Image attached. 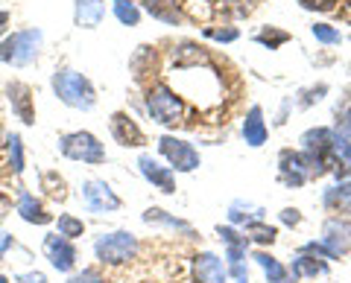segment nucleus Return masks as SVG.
I'll return each mask as SVG.
<instances>
[{"mask_svg":"<svg viewBox=\"0 0 351 283\" xmlns=\"http://www.w3.org/2000/svg\"><path fill=\"white\" fill-rule=\"evenodd\" d=\"M53 94H56V100L64 103L68 108H76V111H91L97 105V91L91 79H88L85 73L80 70H71V68H62L53 73Z\"/></svg>","mask_w":351,"mask_h":283,"instance_id":"f257e3e1","label":"nucleus"},{"mask_svg":"<svg viewBox=\"0 0 351 283\" xmlns=\"http://www.w3.org/2000/svg\"><path fill=\"white\" fill-rule=\"evenodd\" d=\"M41 29H21V32H12L9 38L0 41V62L3 64H12V68H27L38 59L41 53Z\"/></svg>","mask_w":351,"mask_h":283,"instance_id":"f03ea898","label":"nucleus"},{"mask_svg":"<svg viewBox=\"0 0 351 283\" xmlns=\"http://www.w3.org/2000/svg\"><path fill=\"white\" fill-rule=\"evenodd\" d=\"M147 111L161 126H179L182 117H184V103H182V96L170 88V85L156 82L147 91Z\"/></svg>","mask_w":351,"mask_h":283,"instance_id":"7ed1b4c3","label":"nucleus"},{"mask_svg":"<svg viewBox=\"0 0 351 283\" xmlns=\"http://www.w3.org/2000/svg\"><path fill=\"white\" fill-rule=\"evenodd\" d=\"M94 254L103 266H123L138 254V237L129 231H112L103 234L94 243Z\"/></svg>","mask_w":351,"mask_h":283,"instance_id":"20e7f679","label":"nucleus"},{"mask_svg":"<svg viewBox=\"0 0 351 283\" xmlns=\"http://www.w3.org/2000/svg\"><path fill=\"white\" fill-rule=\"evenodd\" d=\"M59 152L71 161H82V164H103L106 149L91 132H71L59 137Z\"/></svg>","mask_w":351,"mask_h":283,"instance_id":"39448f33","label":"nucleus"},{"mask_svg":"<svg viewBox=\"0 0 351 283\" xmlns=\"http://www.w3.org/2000/svg\"><path fill=\"white\" fill-rule=\"evenodd\" d=\"M158 152L167 158L173 172H193L199 167V152L193 149V144H188V140H182V137L164 135L158 140Z\"/></svg>","mask_w":351,"mask_h":283,"instance_id":"423d86ee","label":"nucleus"},{"mask_svg":"<svg viewBox=\"0 0 351 283\" xmlns=\"http://www.w3.org/2000/svg\"><path fill=\"white\" fill-rule=\"evenodd\" d=\"M82 202L91 213H114V211H120V204H123L120 196L100 178H88L82 184Z\"/></svg>","mask_w":351,"mask_h":283,"instance_id":"0eeeda50","label":"nucleus"},{"mask_svg":"<svg viewBox=\"0 0 351 283\" xmlns=\"http://www.w3.org/2000/svg\"><path fill=\"white\" fill-rule=\"evenodd\" d=\"M278 178H281V184H287V187H302V184H307L313 178L304 152H293V149L281 152L278 155Z\"/></svg>","mask_w":351,"mask_h":283,"instance_id":"6e6552de","label":"nucleus"},{"mask_svg":"<svg viewBox=\"0 0 351 283\" xmlns=\"http://www.w3.org/2000/svg\"><path fill=\"white\" fill-rule=\"evenodd\" d=\"M322 243L325 248L334 254V260L339 254L351 252V219H343V216H331L322 225Z\"/></svg>","mask_w":351,"mask_h":283,"instance_id":"1a4fd4ad","label":"nucleus"},{"mask_svg":"<svg viewBox=\"0 0 351 283\" xmlns=\"http://www.w3.org/2000/svg\"><path fill=\"white\" fill-rule=\"evenodd\" d=\"M44 254H47L50 266L56 271H71L76 266V248H73V239H64L59 234H50L44 237Z\"/></svg>","mask_w":351,"mask_h":283,"instance_id":"9d476101","label":"nucleus"},{"mask_svg":"<svg viewBox=\"0 0 351 283\" xmlns=\"http://www.w3.org/2000/svg\"><path fill=\"white\" fill-rule=\"evenodd\" d=\"M6 96H9V105H12V114L21 120V123L32 126L36 123V103H32V91L27 82H9L6 85Z\"/></svg>","mask_w":351,"mask_h":283,"instance_id":"9b49d317","label":"nucleus"},{"mask_svg":"<svg viewBox=\"0 0 351 283\" xmlns=\"http://www.w3.org/2000/svg\"><path fill=\"white\" fill-rule=\"evenodd\" d=\"M138 167H141V176H144L156 190L176 193V176H173V170L164 167L161 161H156L152 155H141L138 158Z\"/></svg>","mask_w":351,"mask_h":283,"instance_id":"f8f14e48","label":"nucleus"},{"mask_svg":"<svg viewBox=\"0 0 351 283\" xmlns=\"http://www.w3.org/2000/svg\"><path fill=\"white\" fill-rule=\"evenodd\" d=\"M108 132L120 146H144V132L126 111H114L108 120Z\"/></svg>","mask_w":351,"mask_h":283,"instance_id":"ddd939ff","label":"nucleus"},{"mask_svg":"<svg viewBox=\"0 0 351 283\" xmlns=\"http://www.w3.org/2000/svg\"><path fill=\"white\" fill-rule=\"evenodd\" d=\"M193 278L196 283H226L228 280V266L211 252H202L193 257Z\"/></svg>","mask_w":351,"mask_h":283,"instance_id":"4468645a","label":"nucleus"},{"mask_svg":"<svg viewBox=\"0 0 351 283\" xmlns=\"http://www.w3.org/2000/svg\"><path fill=\"white\" fill-rule=\"evenodd\" d=\"M103 18H106V3L103 0H76L73 3V24L80 29L100 27Z\"/></svg>","mask_w":351,"mask_h":283,"instance_id":"2eb2a0df","label":"nucleus"},{"mask_svg":"<svg viewBox=\"0 0 351 283\" xmlns=\"http://www.w3.org/2000/svg\"><path fill=\"white\" fill-rule=\"evenodd\" d=\"M267 137H269V129H267V123H263L261 105H252L246 111V120H243V140L249 146L258 149V146L267 144Z\"/></svg>","mask_w":351,"mask_h":283,"instance_id":"dca6fc26","label":"nucleus"},{"mask_svg":"<svg viewBox=\"0 0 351 283\" xmlns=\"http://www.w3.org/2000/svg\"><path fill=\"white\" fill-rule=\"evenodd\" d=\"M290 275L293 278H322V275H328V260L316 257V254H307V252H299L293 257Z\"/></svg>","mask_w":351,"mask_h":283,"instance_id":"f3484780","label":"nucleus"},{"mask_svg":"<svg viewBox=\"0 0 351 283\" xmlns=\"http://www.w3.org/2000/svg\"><path fill=\"white\" fill-rule=\"evenodd\" d=\"M18 213H21V219L29 222V225H47V222H53V216L44 211V204H41L32 193H21Z\"/></svg>","mask_w":351,"mask_h":283,"instance_id":"a211bd4d","label":"nucleus"},{"mask_svg":"<svg viewBox=\"0 0 351 283\" xmlns=\"http://www.w3.org/2000/svg\"><path fill=\"white\" fill-rule=\"evenodd\" d=\"M202 62H208V53H205V47L193 44V41H182V44L173 50L176 68H191V64H202Z\"/></svg>","mask_w":351,"mask_h":283,"instance_id":"6ab92c4d","label":"nucleus"},{"mask_svg":"<svg viewBox=\"0 0 351 283\" xmlns=\"http://www.w3.org/2000/svg\"><path fill=\"white\" fill-rule=\"evenodd\" d=\"M322 202L328 211H348L351 208V181H339L337 187L325 190Z\"/></svg>","mask_w":351,"mask_h":283,"instance_id":"aec40b11","label":"nucleus"},{"mask_svg":"<svg viewBox=\"0 0 351 283\" xmlns=\"http://www.w3.org/2000/svg\"><path fill=\"white\" fill-rule=\"evenodd\" d=\"M255 260L261 263V269L267 271V280L269 283H290V269H284L281 263L272 254H267V252H255Z\"/></svg>","mask_w":351,"mask_h":283,"instance_id":"412c9836","label":"nucleus"},{"mask_svg":"<svg viewBox=\"0 0 351 283\" xmlns=\"http://www.w3.org/2000/svg\"><path fill=\"white\" fill-rule=\"evenodd\" d=\"M144 9L152 15L164 21V24H179V9H176V0H144Z\"/></svg>","mask_w":351,"mask_h":283,"instance_id":"4be33fe9","label":"nucleus"},{"mask_svg":"<svg viewBox=\"0 0 351 283\" xmlns=\"http://www.w3.org/2000/svg\"><path fill=\"white\" fill-rule=\"evenodd\" d=\"M156 47H138V53L132 56V73H135V79H144V76L149 73V70H156Z\"/></svg>","mask_w":351,"mask_h":283,"instance_id":"5701e85b","label":"nucleus"},{"mask_svg":"<svg viewBox=\"0 0 351 283\" xmlns=\"http://www.w3.org/2000/svg\"><path fill=\"white\" fill-rule=\"evenodd\" d=\"M144 222L147 225H152V222H161V225H167V228H173V231H182V234H193V228L184 222V219H179V216H170L167 211H161V208H149L147 213H144Z\"/></svg>","mask_w":351,"mask_h":283,"instance_id":"b1692460","label":"nucleus"},{"mask_svg":"<svg viewBox=\"0 0 351 283\" xmlns=\"http://www.w3.org/2000/svg\"><path fill=\"white\" fill-rule=\"evenodd\" d=\"M263 208L258 204H249V202H234L232 208H228V219L234 225H246V222H255V219H263Z\"/></svg>","mask_w":351,"mask_h":283,"instance_id":"393cba45","label":"nucleus"},{"mask_svg":"<svg viewBox=\"0 0 351 283\" xmlns=\"http://www.w3.org/2000/svg\"><path fill=\"white\" fill-rule=\"evenodd\" d=\"M243 228H246V237L252 239V243H258V245H272V243H276V237H278V231H276V228H272V225H267L263 219L246 222Z\"/></svg>","mask_w":351,"mask_h":283,"instance_id":"a878e982","label":"nucleus"},{"mask_svg":"<svg viewBox=\"0 0 351 283\" xmlns=\"http://www.w3.org/2000/svg\"><path fill=\"white\" fill-rule=\"evenodd\" d=\"M112 12L123 27H138L141 24V9H138V3H132V0H114Z\"/></svg>","mask_w":351,"mask_h":283,"instance_id":"bb28decb","label":"nucleus"},{"mask_svg":"<svg viewBox=\"0 0 351 283\" xmlns=\"http://www.w3.org/2000/svg\"><path fill=\"white\" fill-rule=\"evenodd\" d=\"M56 228H59V237H64V239H76L85 234V222L73 213H62L56 219Z\"/></svg>","mask_w":351,"mask_h":283,"instance_id":"cd10ccee","label":"nucleus"},{"mask_svg":"<svg viewBox=\"0 0 351 283\" xmlns=\"http://www.w3.org/2000/svg\"><path fill=\"white\" fill-rule=\"evenodd\" d=\"M6 149H9V164H12V172L15 176H21L24 172V140H21V135H9L6 137Z\"/></svg>","mask_w":351,"mask_h":283,"instance_id":"c85d7f7f","label":"nucleus"},{"mask_svg":"<svg viewBox=\"0 0 351 283\" xmlns=\"http://www.w3.org/2000/svg\"><path fill=\"white\" fill-rule=\"evenodd\" d=\"M255 41H258V44H263V47H269V50H278L281 44H287V41H290V32L276 29V27H267V29L258 32Z\"/></svg>","mask_w":351,"mask_h":283,"instance_id":"c756f323","label":"nucleus"},{"mask_svg":"<svg viewBox=\"0 0 351 283\" xmlns=\"http://www.w3.org/2000/svg\"><path fill=\"white\" fill-rule=\"evenodd\" d=\"M311 32H313V38H316V41H322V44H339V41H343L339 29L331 27V24H313Z\"/></svg>","mask_w":351,"mask_h":283,"instance_id":"7c9ffc66","label":"nucleus"},{"mask_svg":"<svg viewBox=\"0 0 351 283\" xmlns=\"http://www.w3.org/2000/svg\"><path fill=\"white\" fill-rule=\"evenodd\" d=\"M68 283H106V275L100 269H82L68 278Z\"/></svg>","mask_w":351,"mask_h":283,"instance_id":"2f4dec72","label":"nucleus"},{"mask_svg":"<svg viewBox=\"0 0 351 283\" xmlns=\"http://www.w3.org/2000/svg\"><path fill=\"white\" fill-rule=\"evenodd\" d=\"M325 94H328V85H325V82H322V85H316V88H307V91H302L299 105H302V108H311L313 103H319Z\"/></svg>","mask_w":351,"mask_h":283,"instance_id":"473e14b6","label":"nucleus"},{"mask_svg":"<svg viewBox=\"0 0 351 283\" xmlns=\"http://www.w3.org/2000/svg\"><path fill=\"white\" fill-rule=\"evenodd\" d=\"M217 234L226 239V245H249V237H240L232 225H219V228H217Z\"/></svg>","mask_w":351,"mask_h":283,"instance_id":"72a5a7b5","label":"nucleus"},{"mask_svg":"<svg viewBox=\"0 0 351 283\" xmlns=\"http://www.w3.org/2000/svg\"><path fill=\"white\" fill-rule=\"evenodd\" d=\"M240 32L234 27H223V29H214V27H208L205 29V38H214V41H237Z\"/></svg>","mask_w":351,"mask_h":283,"instance_id":"f704fd0d","label":"nucleus"},{"mask_svg":"<svg viewBox=\"0 0 351 283\" xmlns=\"http://www.w3.org/2000/svg\"><path fill=\"white\" fill-rule=\"evenodd\" d=\"M304 9H311V12H331L337 6V0H299Z\"/></svg>","mask_w":351,"mask_h":283,"instance_id":"c9c22d12","label":"nucleus"},{"mask_svg":"<svg viewBox=\"0 0 351 283\" xmlns=\"http://www.w3.org/2000/svg\"><path fill=\"white\" fill-rule=\"evenodd\" d=\"M228 275H232L237 283H249V269H246V260H240V263H228Z\"/></svg>","mask_w":351,"mask_h":283,"instance_id":"e433bc0d","label":"nucleus"},{"mask_svg":"<svg viewBox=\"0 0 351 283\" xmlns=\"http://www.w3.org/2000/svg\"><path fill=\"white\" fill-rule=\"evenodd\" d=\"M281 222L290 225V228H295V225L302 222V211H299V208H284V211H281Z\"/></svg>","mask_w":351,"mask_h":283,"instance_id":"4c0bfd02","label":"nucleus"},{"mask_svg":"<svg viewBox=\"0 0 351 283\" xmlns=\"http://www.w3.org/2000/svg\"><path fill=\"white\" fill-rule=\"evenodd\" d=\"M15 283H47V278H44L41 271L32 269V271H24V275H18Z\"/></svg>","mask_w":351,"mask_h":283,"instance_id":"58836bf2","label":"nucleus"},{"mask_svg":"<svg viewBox=\"0 0 351 283\" xmlns=\"http://www.w3.org/2000/svg\"><path fill=\"white\" fill-rule=\"evenodd\" d=\"M337 132L343 135L346 140H351V108H348V111L343 114V129H337Z\"/></svg>","mask_w":351,"mask_h":283,"instance_id":"ea45409f","label":"nucleus"},{"mask_svg":"<svg viewBox=\"0 0 351 283\" xmlns=\"http://www.w3.org/2000/svg\"><path fill=\"white\" fill-rule=\"evenodd\" d=\"M6 27H9V12H0V36L6 32Z\"/></svg>","mask_w":351,"mask_h":283,"instance_id":"a19ab883","label":"nucleus"},{"mask_svg":"<svg viewBox=\"0 0 351 283\" xmlns=\"http://www.w3.org/2000/svg\"><path fill=\"white\" fill-rule=\"evenodd\" d=\"M6 144V132H3V126H0V146Z\"/></svg>","mask_w":351,"mask_h":283,"instance_id":"79ce46f5","label":"nucleus"},{"mask_svg":"<svg viewBox=\"0 0 351 283\" xmlns=\"http://www.w3.org/2000/svg\"><path fill=\"white\" fill-rule=\"evenodd\" d=\"M0 283H6V278H3V275H0Z\"/></svg>","mask_w":351,"mask_h":283,"instance_id":"37998d69","label":"nucleus"},{"mask_svg":"<svg viewBox=\"0 0 351 283\" xmlns=\"http://www.w3.org/2000/svg\"><path fill=\"white\" fill-rule=\"evenodd\" d=\"M348 213H351V208H348Z\"/></svg>","mask_w":351,"mask_h":283,"instance_id":"c03bdc74","label":"nucleus"},{"mask_svg":"<svg viewBox=\"0 0 351 283\" xmlns=\"http://www.w3.org/2000/svg\"><path fill=\"white\" fill-rule=\"evenodd\" d=\"M147 283H149V280H147Z\"/></svg>","mask_w":351,"mask_h":283,"instance_id":"a18cd8bd","label":"nucleus"}]
</instances>
